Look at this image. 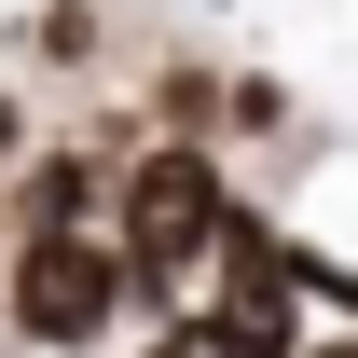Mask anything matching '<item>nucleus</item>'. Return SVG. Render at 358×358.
<instances>
[{
  "instance_id": "f257e3e1",
  "label": "nucleus",
  "mask_w": 358,
  "mask_h": 358,
  "mask_svg": "<svg viewBox=\"0 0 358 358\" xmlns=\"http://www.w3.org/2000/svg\"><path fill=\"white\" fill-rule=\"evenodd\" d=\"M234 221H248L234 152H179V138H138V152H124V179H110V248H124V275H138V303H152V331L207 303V275H221Z\"/></svg>"
},
{
  "instance_id": "7ed1b4c3",
  "label": "nucleus",
  "mask_w": 358,
  "mask_h": 358,
  "mask_svg": "<svg viewBox=\"0 0 358 358\" xmlns=\"http://www.w3.org/2000/svg\"><path fill=\"white\" fill-rule=\"evenodd\" d=\"M317 358H358V331H317Z\"/></svg>"
},
{
  "instance_id": "f03ea898",
  "label": "nucleus",
  "mask_w": 358,
  "mask_h": 358,
  "mask_svg": "<svg viewBox=\"0 0 358 358\" xmlns=\"http://www.w3.org/2000/svg\"><path fill=\"white\" fill-rule=\"evenodd\" d=\"M124 317L152 331V303H138V275H124L110 234H55V248H14L0 262V331L42 345V358H96Z\"/></svg>"
}]
</instances>
